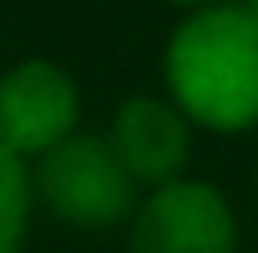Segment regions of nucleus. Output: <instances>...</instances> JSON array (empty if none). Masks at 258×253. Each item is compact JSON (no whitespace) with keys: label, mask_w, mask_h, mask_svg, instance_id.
Returning <instances> with one entry per match:
<instances>
[{"label":"nucleus","mask_w":258,"mask_h":253,"mask_svg":"<svg viewBox=\"0 0 258 253\" xmlns=\"http://www.w3.org/2000/svg\"><path fill=\"white\" fill-rule=\"evenodd\" d=\"M169 85L189 119L248 129L258 119V15L248 5H214L179 25L169 45Z\"/></svg>","instance_id":"f257e3e1"},{"label":"nucleus","mask_w":258,"mask_h":253,"mask_svg":"<svg viewBox=\"0 0 258 253\" xmlns=\"http://www.w3.org/2000/svg\"><path fill=\"white\" fill-rule=\"evenodd\" d=\"M40 194L60 219L75 223H114L129 209V174L99 139H64L40 164Z\"/></svg>","instance_id":"f03ea898"},{"label":"nucleus","mask_w":258,"mask_h":253,"mask_svg":"<svg viewBox=\"0 0 258 253\" xmlns=\"http://www.w3.org/2000/svg\"><path fill=\"white\" fill-rule=\"evenodd\" d=\"M75 85L55 65L25 60L0 80V149L10 154H50L70 139L75 124Z\"/></svg>","instance_id":"7ed1b4c3"},{"label":"nucleus","mask_w":258,"mask_h":253,"mask_svg":"<svg viewBox=\"0 0 258 253\" xmlns=\"http://www.w3.org/2000/svg\"><path fill=\"white\" fill-rule=\"evenodd\" d=\"M134 253H233L228 204L209 184H164L134 223Z\"/></svg>","instance_id":"20e7f679"},{"label":"nucleus","mask_w":258,"mask_h":253,"mask_svg":"<svg viewBox=\"0 0 258 253\" xmlns=\"http://www.w3.org/2000/svg\"><path fill=\"white\" fill-rule=\"evenodd\" d=\"M109 149L124 164L129 179L169 184L189 159V129L179 119V109H169L164 99H129L114 119Z\"/></svg>","instance_id":"39448f33"},{"label":"nucleus","mask_w":258,"mask_h":253,"mask_svg":"<svg viewBox=\"0 0 258 253\" xmlns=\"http://www.w3.org/2000/svg\"><path fill=\"white\" fill-rule=\"evenodd\" d=\"M25 204H30V184L25 169L10 149H0V253H15L20 228H25Z\"/></svg>","instance_id":"423d86ee"},{"label":"nucleus","mask_w":258,"mask_h":253,"mask_svg":"<svg viewBox=\"0 0 258 253\" xmlns=\"http://www.w3.org/2000/svg\"><path fill=\"white\" fill-rule=\"evenodd\" d=\"M248 10H253V15H258V0H248Z\"/></svg>","instance_id":"0eeeda50"}]
</instances>
